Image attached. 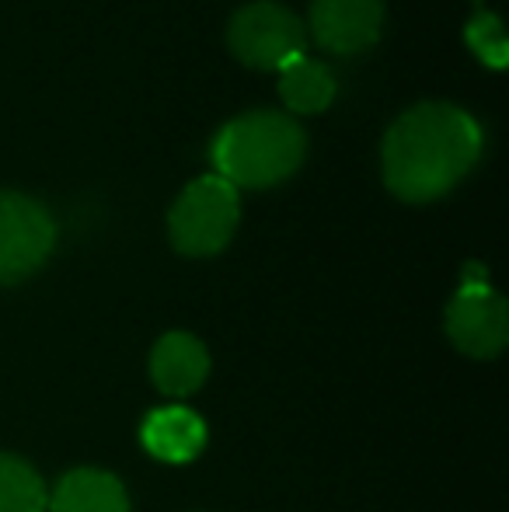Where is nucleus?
<instances>
[{"mask_svg": "<svg viewBox=\"0 0 509 512\" xmlns=\"http://www.w3.org/2000/svg\"><path fill=\"white\" fill-rule=\"evenodd\" d=\"M384 14V0H314L307 32L328 53L356 56L381 42Z\"/></svg>", "mask_w": 509, "mask_h": 512, "instance_id": "0eeeda50", "label": "nucleus"}, {"mask_svg": "<svg viewBox=\"0 0 509 512\" xmlns=\"http://www.w3.org/2000/svg\"><path fill=\"white\" fill-rule=\"evenodd\" d=\"M307 157V133L293 115L258 108L220 126L210 143L213 175L234 189H272Z\"/></svg>", "mask_w": 509, "mask_h": 512, "instance_id": "f03ea898", "label": "nucleus"}, {"mask_svg": "<svg viewBox=\"0 0 509 512\" xmlns=\"http://www.w3.org/2000/svg\"><path fill=\"white\" fill-rule=\"evenodd\" d=\"M56 248V220L39 199L0 192V286L35 276Z\"/></svg>", "mask_w": 509, "mask_h": 512, "instance_id": "39448f33", "label": "nucleus"}, {"mask_svg": "<svg viewBox=\"0 0 509 512\" xmlns=\"http://www.w3.org/2000/svg\"><path fill=\"white\" fill-rule=\"evenodd\" d=\"M49 492L39 471L14 453H0V512H46Z\"/></svg>", "mask_w": 509, "mask_h": 512, "instance_id": "f8f14e48", "label": "nucleus"}, {"mask_svg": "<svg viewBox=\"0 0 509 512\" xmlns=\"http://www.w3.org/2000/svg\"><path fill=\"white\" fill-rule=\"evenodd\" d=\"M150 377L168 398H185L199 391L210 377V352L189 331H168L150 352Z\"/></svg>", "mask_w": 509, "mask_h": 512, "instance_id": "6e6552de", "label": "nucleus"}, {"mask_svg": "<svg viewBox=\"0 0 509 512\" xmlns=\"http://www.w3.org/2000/svg\"><path fill=\"white\" fill-rule=\"evenodd\" d=\"M482 126L450 102H422L391 122L381 143L384 185L401 203H433L482 161Z\"/></svg>", "mask_w": 509, "mask_h": 512, "instance_id": "f257e3e1", "label": "nucleus"}, {"mask_svg": "<svg viewBox=\"0 0 509 512\" xmlns=\"http://www.w3.org/2000/svg\"><path fill=\"white\" fill-rule=\"evenodd\" d=\"M447 335L464 356L492 359L509 342V310L506 300L485 283L482 265L464 269V283L447 304Z\"/></svg>", "mask_w": 509, "mask_h": 512, "instance_id": "423d86ee", "label": "nucleus"}, {"mask_svg": "<svg viewBox=\"0 0 509 512\" xmlns=\"http://www.w3.org/2000/svg\"><path fill=\"white\" fill-rule=\"evenodd\" d=\"M335 95H339V84H335V74L321 60L300 56V60L286 63L279 70V98H283V105L290 112L318 115L335 102Z\"/></svg>", "mask_w": 509, "mask_h": 512, "instance_id": "9b49d317", "label": "nucleus"}, {"mask_svg": "<svg viewBox=\"0 0 509 512\" xmlns=\"http://www.w3.org/2000/svg\"><path fill=\"white\" fill-rule=\"evenodd\" d=\"M468 42L482 63H489V67H496V70L506 67L509 46H506V32L496 14H475V21L468 25Z\"/></svg>", "mask_w": 509, "mask_h": 512, "instance_id": "ddd939ff", "label": "nucleus"}, {"mask_svg": "<svg viewBox=\"0 0 509 512\" xmlns=\"http://www.w3.org/2000/svg\"><path fill=\"white\" fill-rule=\"evenodd\" d=\"M241 223V196L220 175H203L185 185L168 213V237L189 258H210L231 244Z\"/></svg>", "mask_w": 509, "mask_h": 512, "instance_id": "7ed1b4c3", "label": "nucleus"}, {"mask_svg": "<svg viewBox=\"0 0 509 512\" xmlns=\"http://www.w3.org/2000/svg\"><path fill=\"white\" fill-rule=\"evenodd\" d=\"M227 49L252 70H283L307 56V25L276 0H255L234 11L227 25Z\"/></svg>", "mask_w": 509, "mask_h": 512, "instance_id": "20e7f679", "label": "nucleus"}, {"mask_svg": "<svg viewBox=\"0 0 509 512\" xmlns=\"http://www.w3.org/2000/svg\"><path fill=\"white\" fill-rule=\"evenodd\" d=\"M46 512H129V495L116 474L77 467L53 488Z\"/></svg>", "mask_w": 509, "mask_h": 512, "instance_id": "9d476101", "label": "nucleus"}, {"mask_svg": "<svg viewBox=\"0 0 509 512\" xmlns=\"http://www.w3.org/2000/svg\"><path fill=\"white\" fill-rule=\"evenodd\" d=\"M140 439L150 457L164 464H189L206 446V422L185 405L157 408L143 418Z\"/></svg>", "mask_w": 509, "mask_h": 512, "instance_id": "1a4fd4ad", "label": "nucleus"}]
</instances>
